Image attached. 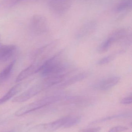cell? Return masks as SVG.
<instances>
[{
  "instance_id": "obj_1",
  "label": "cell",
  "mask_w": 132,
  "mask_h": 132,
  "mask_svg": "<svg viewBox=\"0 0 132 132\" xmlns=\"http://www.w3.org/2000/svg\"><path fill=\"white\" fill-rule=\"evenodd\" d=\"M59 100V97L58 96H52L46 97L22 107L15 112V115L17 117L22 116L27 113L58 101Z\"/></svg>"
},
{
  "instance_id": "obj_2",
  "label": "cell",
  "mask_w": 132,
  "mask_h": 132,
  "mask_svg": "<svg viewBox=\"0 0 132 132\" xmlns=\"http://www.w3.org/2000/svg\"><path fill=\"white\" fill-rule=\"evenodd\" d=\"M56 56L47 60L41 65L39 71L42 76L49 77L54 75L62 74L65 67L57 59Z\"/></svg>"
},
{
  "instance_id": "obj_3",
  "label": "cell",
  "mask_w": 132,
  "mask_h": 132,
  "mask_svg": "<svg viewBox=\"0 0 132 132\" xmlns=\"http://www.w3.org/2000/svg\"><path fill=\"white\" fill-rule=\"evenodd\" d=\"M45 89L42 82L35 85L28 89L22 94L15 97L12 102H23L28 101Z\"/></svg>"
},
{
  "instance_id": "obj_4",
  "label": "cell",
  "mask_w": 132,
  "mask_h": 132,
  "mask_svg": "<svg viewBox=\"0 0 132 132\" xmlns=\"http://www.w3.org/2000/svg\"><path fill=\"white\" fill-rule=\"evenodd\" d=\"M72 5L71 0H51L50 9L57 14L61 15L67 12Z\"/></svg>"
},
{
  "instance_id": "obj_5",
  "label": "cell",
  "mask_w": 132,
  "mask_h": 132,
  "mask_svg": "<svg viewBox=\"0 0 132 132\" xmlns=\"http://www.w3.org/2000/svg\"><path fill=\"white\" fill-rule=\"evenodd\" d=\"M31 27L34 31L38 34H40L45 31L47 29V22L43 17L36 15L32 19Z\"/></svg>"
},
{
  "instance_id": "obj_6",
  "label": "cell",
  "mask_w": 132,
  "mask_h": 132,
  "mask_svg": "<svg viewBox=\"0 0 132 132\" xmlns=\"http://www.w3.org/2000/svg\"><path fill=\"white\" fill-rule=\"evenodd\" d=\"M17 47L14 45H0V62H6L15 54Z\"/></svg>"
},
{
  "instance_id": "obj_7",
  "label": "cell",
  "mask_w": 132,
  "mask_h": 132,
  "mask_svg": "<svg viewBox=\"0 0 132 132\" xmlns=\"http://www.w3.org/2000/svg\"><path fill=\"white\" fill-rule=\"evenodd\" d=\"M97 25L94 21H89L82 25L76 32V37L81 39L87 36L94 32Z\"/></svg>"
},
{
  "instance_id": "obj_8",
  "label": "cell",
  "mask_w": 132,
  "mask_h": 132,
  "mask_svg": "<svg viewBox=\"0 0 132 132\" xmlns=\"http://www.w3.org/2000/svg\"><path fill=\"white\" fill-rule=\"evenodd\" d=\"M120 80V77L118 76L109 77L101 81L96 87L101 90H107L116 85Z\"/></svg>"
},
{
  "instance_id": "obj_9",
  "label": "cell",
  "mask_w": 132,
  "mask_h": 132,
  "mask_svg": "<svg viewBox=\"0 0 132 132\" xmlns=\"http://www.w3.org/2000/svg\"><path fill=\"white\" fill-rule=\"evenodd\" d=\"M69 116L63 117L52 122L47 124H43L44 131L52 132L59 129L62 127H64L67 121Z\"/></svg>"
},
{
  "instance_id": "obj_10",
  "label": "cell",
  "mask_w": 132,
  "mask_h": 132,
  "mask_svg": "<svg viewBox=\"0 0 132 132\" xmlns=\"http://www.w3.org/2000/svg\"><path fill=\"white\" fill-rule=\"evenodd\" d=\"M40 66L38 65H31L26 68L25 69L22 71L16 78L15 81L16 82H19L25 79L28 78L31 75H32L35 73L39 72Z\"/></svg>"
},
{
  "instance_id": "obj_11",
  "label": "cell",
  "mask_w": 132,
  "mask_h": 132,
  "mask_svg": "<svg viewBox=\"0 0 132 132\" xmlns=\"http://www.w3.org/2000/svg\"><path fill=\"white\" fill-rule=\"evenodd\" d=\"M23 85L24 84L22 83H19L12 87L5 95L0 98V105L8 101L20 92L24 87Z\"/></svg>"
},
{
  "instance_id": "obj_12",
  "label": "cell",
  "mask_w": 132,
  "mask_h": 132,
  "mask_svg": "<svg viewBox=\"0 0 132 132\" xmlns=\"http://www.w3.org/2000/svg\"><path fill=\"white\" fill-rule=\"evenodd\" d=\"M15 63V61H12L0 72V84H3L9 78Z\"/></svg>"
},
{
  "instance_id": "obj_13",
  "label": "cell",
  "mask_w": 132,
  "mask_h": 132,
  "mask_svg": "<svg viewBox=\"0 0 132 132\" xmlns=\"http://www.w3.org/2000/svg\"><path fill=\"white\" fill-rule=\"evenodd\" d=\"M87 73H83L75 75L64 82L62 84H61L60 86L62 87H68L69 85H71L73 84H75L78 81L83 80L87 77Z\"/></svg>"
},
{
  "instance_id": "obj_14",
  "label": "cell",
  "mask_w": 132,
  "mask_h": 132,
  "mask_svg": "<svg viewBox=\"0 0 132 132\" xmlns=\"http://www.w3.org/2000/svg\"><path fill=\"white\" fill-rule=\"evenodd\" d=\"M132 7V0H121L115 6L116 12H121L130 9Z\"/></svg>"
},
{
  "instance_id": "obj_15",
  "label": "cell",
  "mask_w": 132,
  "mask_h": 132,
  "mask_svg": "<svg viewBox=\"0 0 132 132\" xmlns=\"http://www.w3.org/2000/svg\"><path fill=\"white\" fill-rule=\"evenodd\" d=\"M113 43L111 39L108 37L101 44L98 48V52L100 53L105 52L111 48Z\"/></svg>"
},
{
  "instance_id": "obj_16",
  "label": "cell",
  "mask_w": 132,
  "mask_h": 132,
  "mask_svg": "<svg viewBox=\"0 0 132 132\" xmlns=\"http://www.w3.org/2000/svg\"><path fill=\"white\" fill-rule=\"evenodd\" d=\"M80 120V118L77 116H69V118L63 128H68L75 125Z\"/></svg>"
},
{
  "instance_id": "obj_17",
  "label": "cell",
  "mask_w": 132,
  "mask_h": 132,
  "mask_svg": "<svg viewBox=\"0 0 132 132\" xmlns=\"http://www.w3.org/2000/svg\"><path fill=\"white\" fill-rule=\"evenodd\" d=\"M114 56L113 55L108 56L104 57L101 59L97 63L99 65H105V64L109 63L111 61H112V60L114 59Z\"/></svg>"
},
{
  "instance_id": "obj_18",
  "label": "cell",
  "mask_w": 132,
  "mask_h": 132,
  "mask_svg": "<svg viewBox=\"0 0 132 132\" xmlns=\"http://www.w3.org/2000/svg\"><path fill=\"white\" fill-rule=\"evenodd\" d=\"M43 124H40L32 128L27 132H44Z\"/></svg>"
},
{
  "instance_id": "obj_19",
  "label": "cell",
  "mask_w": 132,
  "mask_h": 132,
  "mask_svg": "<svg viewBox=\"0 0 132 132\" xmlns=\"http://www.w3.org/2000/svg\"><path fill=\"white\" fill-rule=\"evenodd\" d=\"M128 129V128L125 126H115L111 128L107 132H122L126 131Z\"/></svg>"
},
{
  "instance_id": "obj_20",
  "label": "cell",
  "mask_w": 132,
  "mask_h": 132,
  "mask_svg": "<svg viewBox=\"0 0 132 132\" xmlns=\"http://www.w3.org/2000/svg\"><path fill=\"white\" fill-rule=\"evenodd\" d=\"M132 98L131 97H127L123 98L121 101V103L123 105H129L132 104Z\"/></svg>"
},
{
  "instance_id": "obj_21",
  "label": "cell",
  "mask_w": 132,
  "mask_h": 132,
  "mask_svg": "<svg viewBox=\"0 0 132 132\" xmlns=\"http://www.w3.org/2000/svg\"><path fill=\"white\" fill-rule=\"evenodd\" d=\"M100 128H91L83 130L81 132H99L100 130Z\"/></svg>"
},
{
  "instance_id": "obj_22",
  "label": "cell",
  "mask_w": 132,
  "mask_h": 132,
  "mask_svg": "<svg viewBox=\"0 0 132 132\" xmlns=\"http://www.w3.org/2000/svg\"><path fill=\"white\" fill-rule=\"evenodd\" d=\"M5 1L8 4H10V5H12L13 4H15L21 0H5Z\"/></svg>"
},
{
  "instance_id": "obj_23",
  "label": "cell",
  "mask_w": 132,
  "mask_h": 132,
  "mask_svg": "<svg viewBox=\"0 0 132 132\" xmlns=\"http://www.w3.org/2000/svg\"><path fill=\"white\" fill-rule=\"evenodd\" d=\"M1 34H0V42H1Z\"/></svg>"
},
{
  "instance_id": "obj_24",
  "label": "cell",
  "mask_w": 132,
  "mask_h": 132,
  "mask_svg": "<svg viewBox=\"0 0 132 132\" xmlns=\"http://www.w3.org/2000/svg\"><path fill=\"white\" fill-rule=\"evenodd\" d=\"M11 132V131H9V132Z\"/></svg>"
}]
</instances>
